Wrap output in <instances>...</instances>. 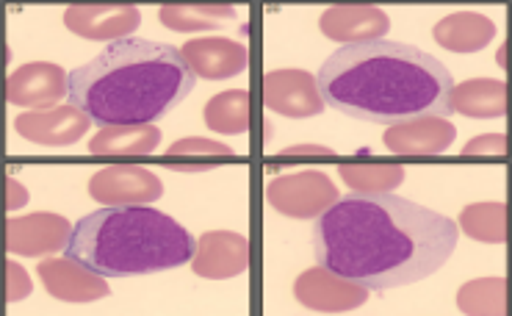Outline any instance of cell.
Masks as SVG:
<instances>
[{"instance_id": "3", "label": "cell", "mask_w": 512, "mask_h": 316, "mask_svg": "<svg viewBox=\"0 0 512 316\" xmlns=\"http://www.w3.org/2000/svg\"><path fill=\"white\" fill-rule=\"evenodd\" d=\"M197 75L183 53L167 42L122 37L108 42L100 56L75 67L67 81L72 106L100 128L150 125L167 117L194 92Z\"/></svg>"}, {"instance_id": "25", "label": "cell", "mask_w": 512, "mask_h": 316, "mask_svg": "<svg viewBox=\"0 0 512 316\" xmlns=\"http://www.w3.org/2000/svg\"><path fill=\"white\" fill-rule=\"evenodd\" d=\"M457 308L468 316L507 314V280L479 278L465 283L457 292Z\"/></svg>"}, {"instance_id": "2", "label": "cell", "mask_w": 512, "mask_h": 316, "mask_svg": "<svg viewBox=\"0 0 512 316\" xmlns=\"http://www.w3.org/2000/svg\"><path fill=\"white\" fill-rule=\"evenodd\" d=\"M319 92L333 111L374 125H396L416 117H449L452 73L424 50L371 39L341 45L319 67Z\"/></svg>"}, {"instance_id": "13", "label": "cell", "mask_w": 512, "mask_h": 316, "mask_svg": "<svg viewBox=\"0 0 512 316\" xmlns=\"http://www.w3.org/2000/svg\"><path fill=\"white\" fill-rule=\"evenodd\" d=\"M39 280L45 283L50 297L64 303H95L108 297V283L84 264L72 258H48L39 264Z\"/></svg>"}, {"instance_id": "29", "label": "cell", "mask_w": 512, "mask_h": 316, "mask_svg": "<svg viewBox=\"0 0 512 316\" xmlns=\"http://www.w3.org/2000/svg\"><path fill=\"white\" fill-rule=\"evenodd\" d=\"M28 203V192H25V186L17 178H6V208L9 211H17V208H23Z\"/></svg>"}, {"instance_id": "28", "label": "cell", "mask_w": 512, "mask_h": 316, "mask_svg": "<svg viewBox=\"0 0 512 316\" xmlns=\"http://www.w3.org/2000/svg\"><path fill=\"white\" fill-rule=\"evenodd\" d=\"M31 294V278L17 261H9L6 264V300L9 303H20Z\"/></svg>"}, {"instance_id": "23", "label": "cell", "mask_w": 512, "mask_h": 316, "mask_svg": "<svg viewBox=\"0 0 512 316\" xmlns=\"http://www.w3.org/2000/svg\"><path fill=\"white\" fill-rule=\"evenodd\" d=\"M158 20L167 25L169 31L191 34V31H211V28H219V25L236 20V9H230V6H211V3H200V6H164L158 12Z\"/></svg>"}, {"instance_id": "7", "label": "cell", "mask_w": 512, "mask_h": 316, "mask_svg": "<svg viewBox=\"0 0 512 316\" xmlns=\"http://www.w3.org/2000/svg\"><path fill=\"white\" fill-rule=\"evenodd\" d=\"M263 106L291 120H308L322 114L324 98L316 75L305 70H272L263 78Z\"/></svg>"}, {"instance_id": "6", "label": "cell", "mask_w": 512, "mask_h": 316, "mask_svg": "<svg viewBox=\"0 0 512 316\" xmlns=\"http://www.w3.org/2000/svg\"><path fill=\"white\" fill-rule=\"evenodd\" d=\"M294 297L299 305L308 311H322V314H346L355 311L369 300V289L355 280L341 278L338 272L327 267H313L302 272L294 283Z\"/></svg>"}, {"instance_id": "24", "label": "cell", "mask_w": 512, "mask_h": 316, "mask_svg": "<svg viewBox=\"0 0 512 316\" xmlns=\"http://www.w3.org/2000/svg\"><path fill=\"white\" fill-rule=\"evenodd\" d=\"M338 175L349 189L360 195H385L405 181V167L399 164H341Z\"/></svg>"}, {"instance_id": "8", "label": "cell", "mask_w": 512, "mask_h": 316, "mask_svg": "<svg viewBox=\"0 0 512 316\" xmlns=\"http://www.w3.org/2000/svg\"><path fill=\"white\" fill-rule=\"evenodd\" d=\"M89 195L106 206H147L164 195L161 178L136 164H114L92 175Z\"/></svg>"}, {"instance_id": "18", "label": "cell", "mask_w": 512, "mask_h": 316, "mask_svg": "<svg viewBox=\"0 0 512 316\" xmlns=\"http://www.w3.org/2000/svg\"><path fill=\"white\" fill-rule=\"evenodd\" d=\"M435 42L452 53H477L485 50L496 37V23L477 12L446 14L432 31Z\"/></svg>"}, {"instance_id": "26", "label": "cell", "mask_w": 512, "mask_h": 316, "mask_svg": "<svg viewBox=\"0 0 512 316\" xmlns=\"http://www.w3.org/2000/svg\"><path fill=\"white\" fill-rule=\"evenodd\" d=\"M460 228L477 242H507V206L504 203H474V206L463 208Z\"/></svg>"}, {"instance_id": "30", "label": "cell", "mask_w": 512, "mask_h": 316, "mask_svg": "<svg viewBox=\"0 0 512 316\" xmlns=\"http://www.w3.org/2000/svg\"><path fill=\"white\" fill-rule=\"evenodd\" d=\"M283 158H310V156H319V158H333L335 153L330 147H319V145H302V147H288L280 153Z\"/></svg>"}, {"instance_id": "5", "label": "cell", "mask_w": 512, "mask_h": 316, "mask_svg": "<svg viewBox=\"0 0 512 316\" xmlns=\"http://www.w3.org/2000/svg\"><path fill=\"white\" fill-rule=\"evenodd\" d=\"M266 200L277 214L291 219H316L338 200V186L322 170L291 172L269 181Z\"/></svg>"}, {"instance_id": "21", "label": "cell", "mask_w": 512, "mask_h": 316, "mask_svg": "<svg viewBox=\"0 0 512 316\" xmlns=\"http://www.w3.org/2000/svg\"><path fill=\"white\" fill-rule=\"evenodd\" d=\"M233 158H236V153L227 145L191 136V139H180L169 147L167 167L183 172V175H197V172H208L211 167H216L219 161H233Z\"/></svg>"}, {"instance_id": "19", "label": "cell", "mask_w": 512, "mask_h": 316, "mask_svg": "<svg viewBox=\"0 0 512 316\" xmlns=\"http://www.w3.org/2000/svg\"><path fill=\"white\" fill-rule=\"evenodd\" d=\"M507 106H510L507 84L496 78H471L452 89V111L474 117V120L504 117Z\"/></svg>"}, {"instance_id": "15", "label": "cell", "mask_w": 512, "mask_h": 316, "mask_svg": "<svg viewBox=\"0 0 512 316\" xmlns=\"http://www.w3.org/2000/svg\"><path fill=\"white\" fill-rule=\"evenodd\" d=\"M142 23V14L133 6H70L64 12V25L78 37L92 42H114L131 37Z\"/></svg>"}, {"instance_id": "4", "label": "cell", "mask_w": 512, "mask_h": 316, "mask_svg": "<svg viewBox=\"0 0 512 316\" xmlns=\"http://www.w3.org/2000/svg\"><path fill=\"white\" fill-rule=\"evenodd\" d=\"M64 253L103 278H133L186 267L197 242L158 208L108 206L72 225Z\"/></svg>"}, {"instance_id": "27", "label": "cell", "mask_w": 512, "mask_h": 316, "mask_svg": "<svg viewBox=\"0 0 512 316\" xmlns=\"http://www.w3.org/2000/svg\"><path fill=\"white\" fill-rule=\"evenodd\" d=\"M507 156V136L504 134H485L471 139L463 147V158H504Z\"/></svg>"}, {"instance_id": "10", "label": "cell", "mask_w": 512, "mask_h": 316, "mask_svg": "<svg viewBox=\"0 0 512 316\" xmlns=\"http://www.w3.org/2000/svg\"><path fill=\"white\" fill-rule=\"evenodd\" d=\"M457 128L446 117H416V120L388 125V134L382 136V145L396 156L432 158L446 153L452 147Z\"/></svg>"}, {"instance_id": "16", "label": "cell", "mask_w": 512, "mask_h": 316, "mask_svg": "<svg viewBox=\"0 0 512 316\" xmlns=\"http://www.w3.org/2000/svg\"><path fill=\"white\" fill-rule=\"evenodd\" d=\"M180 53L194 70V75L208 78V81H225V78L241 75L247 70V61H250V53L241 42L225 37L191 39L183 45Z\"/></svg>"}, {"instance_id": "1", "label": "cell", "mask_w": 512, "mask_h": 316, "mask_svg": "<svg viewBox=\"0 0 512 316\" xmlns=\"http://www.w3.org/2000/svg\"><path fill=\"white\" fill-rule=\"evenodd\" d=\"M460 228L413 200L385 195L338 197L316 217L313 253L366 289H399L435 275L452 258Z\"/></svg>"}, {"instance_id": "22", "label": "cell", "mask_w": 512, "mask_h": 316, "mask_svg": "<svg viewBox=\"0 0 512 316\" xmlns=\"http://www.w3.org/2000/svg\"><path fill=\"white\" fill-rule=\"evenodd\" d=\"M205 125L214 134L239 136L250 128V95L244 89H230L205 103Z\"/></svg>"}, {"instance_id": "20", "label": "cell", "mask_w": 512, "mask_h": 316, "mask_svg": "<svg viewBox=\"0 0 512 316\" xmlns=\"http://www.w3.org/2000/svg\"><path fill=\"white\" fill-rule=\"evenodd\" d=\"M161 142V131L153 125H108L92 136V156H147Z\"/></svg>"}, {"instance_id": "9", "label": "cell", "mask_w": 512, "mask_h": 316, "mask_svg": "<svg viewBox=\"0 0 512 316\" xmlns=\"http://www.w3.org/2000/svg\"><path fill=\"white\" fill-rule=\"evenodd\" d=\"M70 75L59 64L50 61H31L20 70H14L6 84V98L12 106L28 111L53 109L61 98H67Z\"/></svg>"}, {"instance_id": "14", "label": "cell", "mask_w": 512, "mask_h": 316, "mask_svg": "<svg viewBox=\"0 0 512 316\" xmlns=\"http://www.w3.org/2000/svg\"><path fill=\"white\" fill-rule=\"evenodd\" d=\"M250 264V244L241 233L211 231L197 242V253L191 258L194 275L208 280H227L241 275Z\"/></svg>"}, {"instance_id": "17", "label": "cell", "mask_w": 512, "mask_h": 316, "mask_svg": "<svg viewBox=\"0 0 512 316\" xmlns=\"http://www.w3.org/2000/svg\"><path fill=\"white\" fill-rule=\"evenodd\" d=\"M319 28L333 42L355 45L385 37L391 28V17L377 6H333L319 17Z\"/></svg>"}, {"instance_id": "11", "label": "cell", "mask_w": 512, "mask_h": 316, "mask_svg": "<svg viewBox=\"0 0 512 316\" xmlns=\"http://www.w3.org/2000/svg\"><path fill=\"white\" fill-rule=\"evenodd\" d=\"M89 114L78 106H53L45 111H25L14 120L17 134L45 147H67L75 145L89 131Z\"/></svg>"}, {"instance_id": "12", "label": "cell", "mask_w": 512, "mask_h": 316, "mask_svg": "<svg viewBox=\"0 0 512 316\" xmlns=\"http://www.w3.org/2000/svg\"><path fill=\"white\" fill-rule=\"evenodd\" d=\"M72 225L59 214H28V217L9 219L6 225V247L14 256H48L59 253L70 242Z\"/></svg>"}]
</instances>
